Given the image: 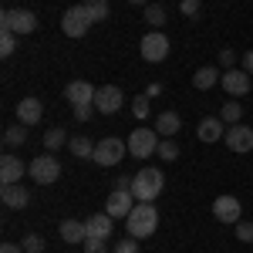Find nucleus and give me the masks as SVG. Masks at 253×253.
<instances>
[{
	"mask_svg": "<svg viewBox=\"0 0 253 253\" xmlns=\"http://www.w3.org/2000/svg\"><path fill=\"white\" fill-rule=\"evenodd\" d=\"M162 189H166V175H162V169L145 166V169H138V172L132 175V196H135L138 203H152Z\"/></svg>",
	"mask_w": 253,
	"mask_h": 253,
	"instance_id": "obj_1",
	"label": "nucleus"
},
{
	"mask_svg": "<svg viewBox=\"0 0 253 253\" xmlns=\"http://www.w3.org/2000/svg\"><path fill=\"white\" fill-rule=\"evenodd\" d=\"M159 230V210L152 203H135V210L128 213V236L145 240V236H156Z\"/></svg>",
	"mask_w": 253,
	"mask_h": 253,
	"instance_id": "obj_2",
	"label": "nucleus"
},
{
	"mask_svg": "<svg viewBox=\"0 0 253 253\" xmlns=\"http://www.w3.org/2000/svg\"><path fill=\"white\" fill-rule=\"evenodd\" d=\"M0 31H10V34H34L38 31V14L34 10H3L0 14Z\"/></svg>",
	"mask_w": 253,
	"mask_h": 253,
	"instance_id": "obj_3",
	"label": "nucleus"
},
{
	"mask_svg": "<svg viewBox=\"0 0 253 253\" xmlns=\"http://www.w3.org/2000/svg\"><path fill=\"white\" fill-rule=\"evenodd\" d=\"M169 38L162 34V31H149L145 38L138 41V51H142V61H149V64H159V61L169 58Z\"/></svg>",
	"mask_w": 253,
	"mask_h": 253,
	"instance_id": "obj_4",
	"label": "nucleus"
},
{
	"mask_svg": "<svg viewBox=\"0 0 253 253\" xmlns=\"http://www.w3.org/2000/svg\"><path fill=\"white\" fill-rule=\"evenodd\" d=\"M61 31L68 34V38H84L88 31H91V17H88V10H84V3H75V7H68L64 10V17H61Z\"/></svg>",
	"mask_w": 253,
	"mask_h": 253,
	"instance_id": "obj_5",
	"label": "nucleus"
},
{
	"mask_svg": "<svg viewBox=\"0 0 253 253\" xmlns=\"http://www.w3.org/2000/svg\"><path fill=\"white\" fill-rule=\"evenodd\" d=\"M159 152V132L156 128H135L128 135V156L132 159H149Z\"/></svg>",
	"mask_w": 253,
	"mask_h": 253,
	"instance_id": "obj_6",
	"label": "nucleus"
},
{
	"mask_svg": "<svg viewBox=\"0 0 253 253\" xmlns=\"http://www.w3.org/2000/svg\"><path fill=\"white\" fill-rule=\"evenodd\" d=\"M27 175H31L38 186H51V182L61 179V162L51 156V152H47V156H38L31 166H27Z\"/></svg>",
	"mask_w": 253,
	"mask_h": 253,
	"instance_id": "obj_7",
	"label": "nucleus"
},
{
	"mask_svg": "<svg viewBox=\"0 0 253 253\" xmlns=\"http://www.w3.org/2000/svg\"><path fill=\"white\" fill-rule=\"evenodd\" d=\"M125 159V142L115 135H108V138H101L95 145V159L91 162H98V166H105V169H112V166H118Z\"/></svg>",
	"mask_w": 253,
	"mask_h": 253,
	"instance_id": "obj_8",
	"label": "nucleus"
},
{
	"mask_svg": "<svg viewBox=\"0 0 253 253\" xmlns=\"http://www.w3.org/2000/svg\"><path fill=\"white\" fill-rule=\"evenodd\" d=\"M223 142H226V149H230V152H236V156H247V152H253V128H250V125H243V122L226 125V135H223Z\"/></svg>",
	"mask_w": 253,
	"mask_h": 253,
	"instance_id": "obj_9",
	"label": "nucleus"
},
{
	"mask_svg": "<svg viewBox=\"0 0 253 253\" xmlns=\"http://www.w3.org/2000/svg\"><path fill=\"white\" fill-rule=\"evenodd\" d=\"M135 196H132V189H112L108 193V203H105V213L115 216V219H128V213L135 210Z\"/></svg>",
	"mask_w": 253,
	"mask_h": 253,
	"instance_id": "obj_10",
	"label": "nucleus"
},
{
	"mask_svg": "<svg viewBox=\"0 0 253 253\" xmlns=\"http://www.w3.org/2000/svg\"><path fill=\"white\" fill-rule=\"evenodd\" d=\"M122 101H125V95H122L118 84H101L95 91V108L101 115H115L118 108H122Z\"/></svg>",
	"mask_w": 253,
	"mask_h": 253,
	"instance_id": "obj_11",
	"label": "nucleus"
},
{
	"mask_svg": "<svg viewBox=\"0 0 253 253\" xmlns=\"http://www.w3.org/2000/svg\"><path fill=\"white\" fill-rule=\"evenodd\" d=\"M219 84H223V91L233 98H243L247 91H250V75L243 71V68H230V71H223V78H219Z\"/></svg>",
	"mask_w": 253,
	"mask_h": 253,
	"instance_id": "obj_12",
	"label": "nucleus"
},
{
	"mask_svg": "<svg viewBox=\"0 0 253 253\" xmlns=\"http://www.w3.org/2000/svg\"><path fill=\"white\" fill-rule=\"evenodd\" d=\"M240 213H243V206L236 196H216L213 199V216L219 223H240Z\"/></svg>",
	"mask_w": 253,
	"mask_h": 253,
	"instance_id": "obj_13",
	"label": "nucleus"
},
{
	"mask_svg": "<svg viewBox=\"0 0 253 253\" xmlns=\"http://www.w3.org/2000/svg\"><path fill=\"white\" fill-rule=\"evenodd\" d=\"M0 203L7 210H24L31 203V189L20 186V182H7V186H0Z\"/></svg>",
	"mask_w": 253,
	"mask_h": 253,
	"instance_id": "obj_14",
	"label": "nucleus"
},
{
	"mask_svg": "<svg viewBox=\"0 0 253 253\" xmlns=\"http://www.w3.org/2000/svg\"><path fill=\"white\" fill-rule=\"evenodd\" d=\"M95 84L91 81H71L68 88H64V98L71 101V108H78V105H95Z\"/></svg>",
	"mask_w": 253,
	"mask_h": 253,
	"instance_id": "obj_15",
	"label": "nucleus"
},
{
	"mask_svg": "<svg viewBox=\"0 0 253 253\" xmlns=\"http://www.w3.org/2000/svg\"><path fill=\"white\" fill-rule=\"evenodd\" d=\"M226 135V122H223V118H203V122H199V125H196V138H199V142H210V145H213V142H219V138Z\"/></svg>",
	"mask_w": 253,
	"mask_h": 253,
	"instance_id": "obj_16",
	"label": "nucleus"
},
{
	"mask_svg": "<svg viewBox=\"0 0 253 253\" xmlns=\"http://www.w3.org/2000/svg\"><path fill=\"white\" fill-rule=\"evenodd\" d=\"M58 233L64 243H84L88 240V223L84 219H61Z\"/></svg>",
	"mask_w": 253,
	"mask_h": 253,
	"instance_id": "obj_17",
	"label": "nucleus"
},
{
	"mask_svg": "<svg viewBox=\"0 0 253 253\" xmlns=\"http://www.w3.org/2000/svg\"><path fill=\"white\" fill-rule=\"evenodd\" d=\"M41 115H44V105L38 98H20L17 101V122L20 125H38Z\"/></svg>",
	"mask_w": 253,
	"mask_h": 253,
	"instance_id": "obj_18",
	"label": "nucleus"
},
{
	"mask_svg": "<svg viewBox=\"0 0 253 253\" xmlns=\"http://www.w3.org/2000/svg\"><path fill=\"white\" fill-rule=\"evenodd\" d=\"M27 172V166L20 162V156H3L0 159V182L7 186V182H20Z\"/></svg>",
	"mask_w": 253,
	"mask_h": 253,
	"instance_id": "obj_19",
	"label": "nucleus"
},
{
	"mask_svg": "<svg viewBox=\"0 0 253 253\" xmlns=\"http://www.w3.org/2000/svg\"><path fill=\"white\" fill-rule=\"evenodd\" d=\"M84 223H88V236H101V240H108V236H112V226H115V216L95 213V216H88Z\"/></svg>",
	"mask_w": 253,
	"mask_h": 253,
	"instance_id": "obj_20",
	"label": "nucleus"
},
{
	"mask_svg": "<svg viewBox=\"0 0 253 253\" xmlns=\"http://www.w3.org/2000/svg\"><path fill=\"white\" fill-rule=\"evenodd\" d=\"M219 78H223V71H219V68H213V64H206V68H199V71L193 75V88L210 91V88H216V84H219Z\"/></svg>",
	"mask_w": 253,
	"mask_h": 253,
	"instance_id": "obj_21",
	"label": "nucleus"
},
{
	"mask_svg": "<svg viewBox=\"0 0 253 253\" xmlns=\"http://www.w3.org/2000/svg\"><path fill=\"white\" fill-rule=\"evenodd\" d=\"M179 128H182V118L175 115V112H162V115H156V132L162 138H172Z\"/></svg>",
	"mask_w": 253,
	"mask_h": 253,
	"instance_id": "obj_22",
	"label": "nucleus"
},
{
	"mask_svg": "<svg viewBox=\"0 0 253 253\" xmlns=\"http://www.w3.org/2000/svg\"><path fill=\"white\" fill-rule=\"evenodd\" d=\"M95 145L98 142H91V138H84V135H75L68 142V149H71L75 159H95Z\"/></svg>",
	"mask_w": 253,
	"mask_h": 253,
	"instance_id": "obj_23",
	"label": "nucleus"
},
{
	"mask_svg": "<svg viewBox=\"0 0 253 253\" xmlns=\"http://www.w3.org/2000/svg\"><path fill=\"white\" fill-rule=\"evenodd\" d=\"M81 3H84V10H88L91 24H101V20H108V14H112L108 0H81Z\"/></svg>",
	"mask_w": 253,
	"mask_h": 253,
	"instance_id": "obj_24",
	"label": "nucleus"
},
{
	"mask_svg": "<svg viewBox=\"0 0 253 253\" xmlns=\"http://www.w3.org/2000/svg\"><path fill=\"white\" fill-rule=\"evenodd\" d=\"M68 142H71V138H68L64 128H47V132H44V149H47V152H58L61 145H68Z\"/></svg>",
	"mask_w": 253,
	"mask_h": 253,
	"instance_id": "obj_25",
	"label": "nucleus"
},
{
	"mask_svg": "<svg viewBox=\"0 0 253 253\" xmlns=\"http://www.w3.org/2000/svg\"><path fill=\"white\" fill-rule=\"evenodd\" d=\"M145 24H149L152 31H162V24H166V7H162V3H149V7H145Z\"/></svg>",
	"mask_w": 253,
	"mask_h": 253,
	"instance_id": "obj_26",
	"label": "nucleus"
},
{
	"mask_svg": "<svg viewBox=\"0 0 253 253\" xmlns=\"http://www.w3.org/2000/svg\"><path fill=\"white\" fill-rule=\"evenodd\" d=\"M24 142H27V128H24L20 122L3 132V145H10V149H14V145H24Z\"/></svg>",
	"mask_w": 253,
	"mask_h": 253,
	"instance_id": "obj_27",
	"label": "nucleus"
},
{
	"mask_svg": "<svg viewBox=\"0 0 253 253\" xmlns=\"http://www.w3.org/2000/svg\"><path fill=\"white\" fill-rule=\"evenodd\" d=\"M219 118H223L226 125H236V122L243 118V105H240V101H226L223 112H219Z\"/></svg>",
	"mask_w": 253,
	"mask_h": 253,
	"instance_id": "obj_28",
	"label": "nucleus"
},
{
	"mask_svg": "<svg viewBox=\"0 0 253 253\" xmlns=\"http://www.w3.org/2000/svg\"><path fill=\"white\" fill-rule=\"evenodd\" d=\"M149 101H152L149 95H135V98H132V115H135L138 122H145L149 112H152V105H149Z\"/></svg>",
	"mask_w": 253,
	"mask_h": 253,
	"instance_id": "obj_29",
	"label": "nucleus"
},
{
	"mask_svg": "<svg viewBox=\"0 0 253 253\" xmlns=\"http://www.w3.org/2000/svg\"><path fill=\"white\" fill-rule=\"evenodd\" d=\"M20 247H24V253H44V240L38 233H24L20 236Z\"/></svg>",
	"mask_w": 253,
	"mask_h": 253,
	"instance_id": "obj_30",
	"label": "nucleus"
},
{
	"mask_svg": "<svg viewBox=\"0 0 253 253\" xmlns=\"http://www.w3.org/2000/svg\"><path fill=\"white\" fill-rule=\"evenodd\" d=\"M159 159H166V162H172V159H179V145H175L172 138H162L159 142V152H156Z\"/></svg>",
	"mask_w": 253,
	"mask_h": 253,
	"instance_id": "obj_31",
	"label": "nucleus"
},
{
	"mask_svg": "<svg viewBox=\"0 0 253 253\" xmlns=\"http://www.w3.org/2000/svg\"><path fill=\"white\" fill-rule=\"evenodd\" d=\"M81 247H84V253H112L108 250V240H101V236H88Z\"/></svg>",
	"mask_w": 253,
	"mask_h": 253,
	"instance_id": "obj_32",
	"label": "nucleus"
},
{
	"mask_svg": "<svg viewBox=\"0 0 253 253\" xmlns=\"http://www.w3.org/2000/svg\"><path fill=\"white\" fill-rule=\"evenodd\" d=\"M14 47H17V34L3 31V34H0V54H3V58H10V54H14Z\"/></svg>",
	"mask_w": 253,
	"mask_h": 253,
	"instance_id": "obj_33",
	"label": "nucleus"
},
{
	"mask_svg": "<svg viewBox=\"0 0 253 253\" xmlns=\"http://www.w3.org/2000/svg\"><path fill=\"white\" fill-rule=\"evenodd\" d=\"M179 10H182V17H199V10H203V0H179Z\"/></svg>",
	"mask_w": 253,
	"mask_h": 253,
	"instance_id": "obj_34",
	"label": "nucleus"
},
{
	"mask_svg": "<svg viewBox=\"0 0 253 253\" xmlns=\"http://www.w3.org/2000/svg\"><path fill=\"white\" fill-rule=\"evenodd\" d=\"M112 253H138V240L135 236H122L115 247H112Z\"/></svg>",
	"mask_w": 253,
	"mask_h": 253,
	"instance_id": "obj_35",
	"label": "nucleus"
},
{
	"mask_svg": "<svg viewBox=\"0 0 253 253\" xmlns=\"http://www.w3.org/2000/svg\"><path fill=\"white\" fill-rule=\"evenodd\" d=\"M219 68H223V71L236 68V51L233 47H219Z\"/></svg>",
	"mask_w": 253,
	"mask_h": 253,
	"instance_id": "obj_36",
	"label": "nucleus"
},
{
	"mask_svg": "<svg viewBox=\"0 0 253 253\" xmlns=\"http://www.w3.org/2000/svg\"><path fill=\"white\" fill-rule=\"evenodd\" d=\"M236 240H240V243H253V223H243V219H240V223H236Z\"/></svg>",
	"mask_w": 253,
	"mask_h": 253,
	"instance_id": "obj_37",
	"label": "nucleus"
},
{
	"mask_svg": "<svg viewBox=\"0 0 253 253\" xmlns=\"http://www.w3.org/2000/svg\"><path fill=\"white\" fill-rule=\"evenodd\" d=\"M95 112H98L95 105H78V108H75V118H78V122H88Z\"/></svg>",
	"mask_w": 253,
	"mask_h": 253,
	"instance_id": "obj_38",
	"label": "nucleus"
},
{
	"mask_svg": "<svg viewBox=\"0 0 253 253\" xmlns=\"http://www.w3.org/2000/svg\"><path fill=\"white\" fill-rule=\"evenodd\" d=\"M243 71H247V75H253V47L243 54Z\"/></svg>",
	"mask_w": 253,
	"mask_h": 253,
	"instance_id": "obj_39",
	"label": "nucleus"
},
{
	"mask_svg": "<svg viewBox=\"0 0 253 253\" xmlns=\"http://www.w3.org/2000/svg\"><path fill=\"white\" fill-rule=\"evenodd\" d=\"M145 95H149V98H159V95H162V84H159V81H152V84L145 88Z\"/></svg>",
	"mask_w": 253,
	"mask_h": 253,
	"instance_id": "obj_40",
	"label": "nucleus"
},
{
	"mask_svg": "<svg viewBox=\"0 0 253 253\" xmlns=\"http://www.w3.org/2000/svg\"><path fill=\"white\" fill-rule=\"evenodd\" d=\"M0 253H24V247H20V243H3Z\"/></svg>",
	"mask_w": 253,
	"mask_h": 253,
	"instance_id": "obj_41",
	"label": "nucleus"
},
{
	"mask_svg": "<svg viewBox=\"0 0 253 253\" xmlns=\"http://www.w3.org/2000/svg\"><path fill=\"white\" fill-rule=\"evenodd\" d=\"M115 189H132V179H128V175H118V179H115Z\"/></svg>",
	"mask_w": 253,
	"mask_h": 253,
	"instance_id": "obj_42",
	"label": "nucleus"
},
{
	"mask_svg": "<svg viewBox=\"0 0 253 253\" xmlns=\"http://www.w3.org/2000/svg\"><path fill=\"white\" fill-rule=\"evenodd\" d=\"M128 3H138V7H149V0H128Z\"/></svg>",
	"mask_w": 253,
	"mask_h": 253,
	"instance_id": "obj_43",
	"label": "nucleus"
}]
</instances>
